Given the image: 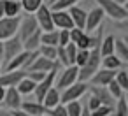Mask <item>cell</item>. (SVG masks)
Masks as SVG:
<instances>
[{
    "mask_svg": "<svg viewBox=\"0 0 128 116\" xmlns=\"http://www.w3.org/2000/svg\"><path fill=\"white\" fill-rule=\"evenodd\" d=\"M100 62H102V58H100V53H98V49H91L90 51V56H88V60H86V63L79 69V72H77V81L79 83H88L91 77H93V74L100 69Z\"/></svg>",
    "mask_w": 128,
    "mask_h": 116,
    "instance_id": "cell-1",
    "label": "cell"
},
{
    "mask_svg": "<svg viewBox=\"0 0 128 116\" xmlns=\"http://www.w3.org/2000/svg\"><path fill=\"white\" fill-rule=\"evenodd\" d=\"M95 2L104 11V16H109L114 23L116 21H126L128 20V9L126 7L114 4L112 0H95Z\"/></svg>",
    "mask_w": 128,
    "mask_h": 116,
    "instance_id": "cell-2",
    "label": "cell"
},
{
    "mask_svg": "<svg viewBox=\"0 0 128 116\" xmlns=\"http://www.w3.org/2000/svg\"><path fill=\"white\" fill-rule=\"evenodd\" d=\"M58 70H60V63L56 62V67L51 70V72H48L46 74V77L35 86V90H34V95H35V102H42V98H44V95L54 86V81H56V76H58Z\"/></svg>",
    "mask_w": 128,
    "mask_h": 116,
    "instance_id": "cell-3",
    "label": "cell"
},
{
    "mask_svg": "<svg viewBox=\"0 0 128 116\" xmlns=\"http://www.w3.org/2000/svg\"><path fill=\"white\" fill-rule=\"evenodd\" d=\"M37 30H39V27H37V21H35L34 14H26V16L20 18V25H18L16 35H18V39H20L21 44H23V42H25L32 34H35Z\"/></svg>",
    "mask_w": 128,
    "mask_h": 116,
    "instance_id": "cell-4",
    "label": "cell"
},
{
    "mask_svg": "<svg viewBox=\"0 0 128 116\" xmlns=\"http://www.w3.org/2000/svg\"><path fill=\"white\" fill-rule=\"evenodd\" d=\"M86 90H88V83H74L72 86H68V88H65V90H62L60 91V104H68V102H74V100H77V98H81L84 93H86Z\"/></svg>",
    "mask_w": 128,
    "mask_h": 116,
    "instance_id": "cell-5",
    "label": "cell"
},
{
    "mask_svg": "<svg viewBox=\"0 0 128 116\" xmlns=\"http://www.w3.org/2000/svg\"><path fill=\"white\" fill-rule=\"evenodd\" d=\"M23 51V44H21V41L18 39V35H14V37H11V39H7V41H4V53H2V69L16 56V55H20Z\"/></svg>",
    "mask_w": 128,
    "mask_h": 116,
    "instance_id": "cell-6",
    "label": "cell"
},
{
    "mask_svg": "<svg viewBox=\"0 0 128 116\" xmlns=\"http://www.w3.org/2000/svg\"><path fill=\"white\" fill-rule=\"evenodd\" d=\"M77 72H79V69H77L76 65L65 67V69L60 72V76H56L58 81H54V88H56L58 91H62V90L72 86L74 83H77Z\"/></svg>",
    "mask_w": 128,
    "mask_h": 116,
    "instance_id": "cell-7",
    "label": "cell"
},
{
    "mask_svg": "<svg viewBox=\"0 0 128 116\" xmlns=\"http://www.w3.org/2000/svg\"><path fill=\"white\" fill-rule=\"evenodd\" d=\"M34 18H35V21H37V27H39V30H40V32H51V30H54L49 6L42 4V6H40V7L35 11Z\"/></svg>",
    "mask_w": 128,
    "mask_h": 116,
    "instance_id": "cell-8",
    "label": "cell"
},
{
    "mask_svg": "<svg viewBox=\"0 0 128 116\" xmlns=\"http://www.w3.org/2000/svg\"><path fill=\"white\" fill-rule=\"evenodd\" d=\"M20 18H2L0 20V42H4L16 35Z\"/></svg>",
    "mask_w": 128,
    "mask_h": 116,
    "instance_id": "cell-9",
    "label": "cell"
},
{
    "mask_svg": "<svg viewBox=\"0 0 128 116\" xmlns=\"http://www.w3.org/2000/svg\"><path fill=\"white\" fill-rule=\"evenodd\" d=\"M102 21H104V11L96 6V7H93L91 11H88V13H86V25H84V32L88 34V32L96 30V28L102 25Z\"/></svg>",
    "mask_w": 128,
    "mask_h": 116,
    "instance_id": "cell-10",
    "label": "cell"
},
{
    "mask_svg": "<svg viewBox=\"0 0 128 116\" xmlns=\"http://www.w3.org/2000/svg\"><path fill=\"white\" fill-rule=\"evenodd\" d=\"M51 18H53L54 30H72L74 28V23L67 11H51Z\"/></svg>",
    "mask_w": 128,
    "mask_h": 116,
    "instance_id": "cell-11",
    "label": "cell"
},
{
    "mask_svg": "<svg viewBox=\"0 0 128 116\" xmlns=\"http://www.w3.org/2000/svg\"><path fill=\"white\" fill-rule=\"evenodd\" d=\"M21 102H23V98H21V95L18 93L16 88H6V95H4L2 104H4V107H6L7 111H16V109H20V107H21Z\"/></svg>",
    "mask_w": 128,
    "mask_h": 116,
    "instance_id": "cell-12",
    "label": "cell"
},
{
    "mask_svg": "<svg viewBox=\"0 0 128 116\" xmlns=\"http://www.w3.org/2000/svg\"><path fill=\"white\" fill-rule=\"evenodd\" d=\"M116 72L118 70H107V69H98L95 74H93V77L90 79V83L93 84V86H102V88H105L110 81H114V77H116Z\"/></svg>",
    "mask_w": 128,
    "mask_h": 116,
    "instance_id": "cell-13",
    "label": "cell"
},
{
    "mask_svg": "<svg viewBox=\"0 0 128 116\" xmlns=\"http://www.w3.org/2000/svg\"><path fill=\"white\" fill-rule=\"evenodd\" d=\"M26 76L25 70H12V72H4L0 74V86L2 88H16V84Z\"/></svg>",
    "mask_w": 128,
    "mask_h": 116,
    "instance_id": "cell-14",
    "label": "cell"
},
{
    "mask_svg": "<svg viewBox=\"0 0 128 116\" xmlns=\"http://www.w3.org/2000/svg\"><path fill=\"white\" fill-rule=\"evenodd\" d=\"M20 109L23 112H26L28 116H46L48 114V109L40 102H35V100H23Z\"/></svg>",
    "mask_w": 128,
    "mask_h": 116,
    "instance_id": "cell-15",
    "label": "cell"
},
{
    "mask_svg": "<svg viewBox=\"0 0 128 116\" xmlns=\"http://www.w3.org/2000/svg\"><path fill=\"white\" fill-rule=\"evenodd\" d=\"M88 88H90V95H93L102 105L114 107V98L110 97V93L107 91V88H102V86H88Z\"/></svg>",
    "mask_w": 128,
    "mask_h": 116,
    "instance_id": "cell-16",
    "label": "cell"
},
{
    "mask_svg": "<svg viewBox=\"0 0 128 116\" xmlns=\"http://www.w3.org/2000/svg\"><path fill=\"white\" fill-rule=\"evenodd\" d=\"M70 14V20L74 23V28H79V30H84V25H86V11L79 6H74L67 11Z\"/></svg>",
    "mask_w": 128,
    "mask_h": 116,
    "instance_id": "cell-17",
    "label": "cell"
},
{
    "mask_svg": "<svg viewBox=\"0 0 128 116\" xmlns=\"http://www.w3.org/2000/svg\"><path fill=\"white\" fill-rule=\"evenodd\" d=\"M56 67V62H51V60H46V58H42V56H37L35 60H34V63L30 65V72H44V74H48V72H51L53 69ZM26 70V72H28Z\"/></svg>",
    "mask_w": 128,
    "mask_h": 116,
    "instance_id": "cell-18",
    "label": "cell"
},
{
    "mask_svg": "<svg viewBox=\"0 0 128 116\" xmlns=\"http://www.w3.org/2000/svg\"><path fill=\"white\" fill-rule=\"evenodd\" d=\"M114 42H116V37H114V35H105V37L102 39L100 48H98L100 58H105V56L114 55Z\"/></svg>",
    "mask_w": 128,
    "mask_h": 116,
    "instance_id": "cell-19",
    "label": "cell"
},
{
    "mask_svg": "<svg viewBox=\"0 0 128 116\" xmlns=\"http://www.w3.org/2000/svg\"><path fill=\"white\" fill-rule=\"evenodd\" d=\"M40 104H42L48 111H49V109H54L56 105H60V91L53 86V88L44 95V98H42V102H40Z\"/></svg>",
    "mask_w": 128,
    "mask_h": 116,
    "instance_id": "cell-20",
    "label": "cell"
},
{
    "mask_svg": "<svg viewBox=\"0 0 128 116\" xmlns=\"http://www.w3.org/2000/svg\"><path fill=\"white\" fill-rule=\"evenodd\" d=\"M21 4L12 0H4V18H20Z\"/></svg>",
    "mask_w": 128,
    "mask_h": 116,
    "instance_id": "cell-21",
    "label": "cell"
},
{
    "mask_svg": "<svg viewBox=\"0 0 128 116\" xmlns=\"http://www.w3.org/2000/svg\"><path fill=\"white\" fill-rule=\"evenodd\" d=\"M40 30H37L35 34H32L25 42H23V51H30V53H34V51H37L39 48H40Z\"/></svg>",
    "mask_w": 128,
    "mask_h": 116,
    "instance_id": "cell-22",
    "label": "cell"
},
{
    "mask_svg": "<svg viewBox=\"0 0 128 116\" xmlns=\"http://www.w3.org/2000/svg\"><path fill=\"white\" fill-rule=\"evenodd\" d=\"M114 55H116L123 63L128 62V44H126L123 39H116V42H114Z\"/></svg>",
    "mask_w": 128,
    "mask_h": 116,
    "instance_id": "cell-23",
    "label": "cell"
},
{
    "mask_svg": "<svg viewBox=\"0 0 128 116\" xmlns=\"http://www.w3.org/2000/svg\"><path fill=\"white\" fill-rule=\"evenodd\" d=\"M100 65H102V69H107V70H119L124 63L116 56V55H110V56H105V58H102V62H100Z\"/></svg>",
    "mask_w": 128,
    "mask_h": 116,
    "instance_id": "cell-24",
    "label": "cell"
},
{
    "mask_svg": "<svg viewBox=\"0 0 128 116\" xmlns=\"http://www.w3.org/2000/svg\"><path fill=\"white\" fill-rule=\"evenodd\" d=\"M40 44L42 46H51V48H58V30L42 32L40 34Z\"/></svg>",
    "mask_w": 128,
    "mask_h": 116,
    "instance_id": "cell-25",
    "label": "cell"
},
{
    "mask_svg": "<svg viewBox=\"0 0 128 116\" xmlns=\"http://www.w3.org/2000/svg\"><path fill=\"white\" fill-rule=\"evenodd\" d=\"M35 86H37V84H35L34 81H30L28 77H23V79L16 84V90H18L20 95H30V93H34Z\"/></svg>",
    "mask_w": 128,
    "mask_h": 116,
    "instance_id": "cell-26",
    "label": "cell"
},
{
    "mask_svg": "<svg viewBox=\"0 0 128 116\" xmlns=\"http://www.w3.org/2000/svg\"><path fill=\"white\" fill-rule=\"evenodd\" d=\"M21 4V11H25L26 14H35V11L44 4L42 0H20Z\"/></svg>",
    "mask_w": 128,
    "mask_h": 116,
    "instance_id": "cell-27",
    "label": "cell"
},
{
    "mask_svg": "<svg viewBox=\"0 0 128 116\" xmlns=\"http://www.w3.org/2000/svg\"><path fill=\"white\" fill-rule=\"evenodd\" d=\"M77 2L79 0H56L54 4L49 6V9L51 11H68L70 7L77 6Z\"/></svg>",
    "mask_w": 128,
    "mask_h": 116,
    "instance_id": "cell-28",
    "label": "cell"
},
{
    "mask_svg": "<svg viewBox=\"0 0 128 116\" xmlns=\"http://www.w3.org/2000/svg\"><path fill=\"white\" fill-rule=\"evenodd\" d=\"M39 56L46 58V60H51V62H56V48H51V46H42L37 49Z\"/></svg>",
    "mask_w": 128,
    "mask_h": 116,
    "instance_id": "cell-29",
    "label": "cell"
},
{
    "mask_svg": "<svg viewBox=\"0 0 128 116\" xmlns=\"http://www.w3.org/2000/svg\"><path fill=\"white\" fill-rule=\"evenodd\" d=\"M114 81L119 84V88H121L123 91H126V90H128V72H126L124 69H119V70L116 72Z\"/></svg>",
    "mask_w": 128,
    "mask_h": 116,
    "instance_id": "cell-30",
    "label": "cell"
},
{
    "mask_svg": "<svg viewBox=\"0 0 128 116\" xmlns=\"http://www.w3.org/2000/svg\"><path fill=\"white\" fill-rule=\"evenodd\" d=\"M65 111H67V116H81L82 105H81L77 100H74V102L65 104Z\"/></svg>",
    "mask_w": 128,
    "mask_h": 116,
    "instance_id": "cell-31",
    "label": "cell"
},
{
    "mask_svg": "<svg viewBox=\"0 0 128 116\" xmlns=\"http://www.w3.org/2000/svg\"><path fill=\"white\" fill-rule=\"evenodd\" d=\"M114 116H128V104H126L124 95L121 98H118V104H116V109H114Z\"/></svg>",
    "mask_w": 128,
    "mask_h": 116,
    "instance_id": "cell-32",
    "label": "cell"
},
{
    "mask_svg": "<svg viewBox=\"0 0 128 116\" xmlns=\"http://www.w3.org/2000/svg\"><path fill=\"white\" fill-rule=\"evenodd\" d=\"M105 88H107V91L110 93V97H112L114 100L121 98V97H123V93H124V91H123V90L119 88V84H118L116 81H110V83H109V84H107Z\"/></svg>",
    "mask_w": 128,
    "mask_h": 116,
    "instance_id": "cell-33",
    "label": "cell"
},
{
    "mask_svg": "<svg viewBox=\"0 0 128 116\" xmlns=\"http://www.w3.org/2000/svg\"><path fill=\"white\" fill-rule=\"evenodd\" d=\"M63 49H65V55H67L68 67H70V65H74V62H76V53H77V46H76V44H72V42H68Z\"/></svg>",
    "mask_w": 128,
    "mask_h": 116,
    "instance_id": "cell-34",
    "label": "cell"
},
{
    "mask_svg": "<svg viewBox=\"0 0 128 116\" xmlns=\"http://www.w3.org/2000/svg\"><path fill=\"white\" fill-rule=\"evenodd\" d=\"M88 56H90V51H86V49H77V53H76V62H74V65H76L77 69H81V67H82V65L86 63Z\"/></svg>",
    "mask_w": 128,
    "mask_h": 116,
    "instance_id": "cell-35",
    "label": "cell"
},
{
    "mask_svg": "<svg viewBox=\"0 0 128 116\" xmlns=\"http://www.w3.org/2000/svg\"><path fill=\"white\" fill-rule=\"evenodd\" d=\"M114 112V107H109V105H100L98 109L91 111V116H110Z\"/></svg>",
    "mask_w": 128,
    "mask_h": 116,
    "instance_id": "cell-36",
    "label": "cell"
},
{
    "mask_svg": "<svg viewBox=\"0 0 128 116\" xmlns=\"http://www.w3.org/2000/svg\"><path fill=\"white\" fill-rule=\"evenodd\" d=\"M70 42L68 30H58V48H65Z\"/></svg>",
    "mask_w": 128,
    "mask_h": 116,
    "instance_id": "cell-37",
    "label": "cell"
},
{
    "mask_svg": "<svg viewBox=\"0 0 128 116\" xmlns=\"http://www.w3.org/2000/svg\"><path fill=\"white\" fill-rule=\"evenodd\" d=\"M25 77H28L30 81H34L35 84H39V83H40V81L46 77V74H44V72H30V70H28Z\"/></svg>",
    "mask_w": 128,
    "mask_h": 116,
    "instance_id": "cell-38",
    "label": "cell"
},
{
    "mask_svg": "<svg viewBox=\"0 0 128 116\" xmlns=\"http://www.w3.org/2000/svg\"><path fill=\"white\" fill-rule=\"evenodd\" d=\"M82 34H84V30H79V28H72V30H68V37H70V42L72 44H76L81 37H82Z\"/></svg>",
    "mask_w": 128,
    "mask_h": 116,
    "instance_id": "cell-39",
    "label": "cell"
},
{
    "mask_svg": "<svg viewBox=\"0 0 128 116\" xmlns=\"http://www.w3.org/2000/svg\"><path fill=\"white\" fill-rule=\"evenodd\" d=\"M48 114H49V116H67V111H65V105L60 104V105H56L54 109H49Z\"/></svg>",
    "mask_w": 128,
    "mask_h": 116,
    "instance_id": "cell-40",
    "label": "cell"
},
{
    "mask_svg": "<svg viewBox=\"0 0 128 116\" xmlns=\"http://www.w3.org/2000/svg\"><path fill=\"white\" fill-rule=\"evenodd\" d=\"M100 105H102V104H100V102H98V100H96V98H95L93 95H90V98H88V105H86V107H88V111L91 112V111L98 109Z\"/></svg>",
    "mask_w": 128,
    "mask_h": 116,
    "instance_id": "cell-41",
    "label": "cell"
},
{
    "mask_svg": "<svg viewBox=\"0 0 128 116\" xmlns=\"http://www.w3.org/2000/svg\"><path fill=\"white\" fill-rule=\"evenodd\" d=\"M11 114H12V116H28V114H26V112H23L21 109H16V111H11Z\"/></svg>",
    "mask_w": 128,
    "mask_h": 116,
    "instance_id": "cell-42",
    "label": "cell"
},
{
    "mask_svg": "<svg viewBox=\"0 0 128 116\" xmlns=\"http://www.w3.org/2000/svg\"><path fill=\"white\" fill-rule=\"evenodd\" d=\"M0 116H12V114H11V111H7V109H2V107H0Z\"/></svg>",
    "mask_w": 128,
    "mask_h": 116,
    "instance_id": "cell-43",
    "label": "cell"
},
{
    "mask_svg": "<svg viewBox=\"0 0 128 116\" xmlns=\"http://www.w3.org/2000/svg\"><path fill=\"white\" fill-rule=\"evenodd\" d=\"M114 4H118V6H123V7H126V2L128 0H112Z\"/></svg>",
    "mask_w": 128,
    "mask_h": 116,
    "instance_id": "cell-44",
    "label": "cell"
},
{
    "mask_svg": "<svg viewBox=\"0 0 128 116\" xmlns=\"http://www.w3.org/2000/svg\"><path fill=\"white\" fill-rule=\"evenodd\" d=\"M4 18V0H0V20Z\"/></svg>",
    "mask_w": 128,
    "mask_h": 116,
    "instance_id": "cell-45",
    "label": "cell"
},
{
    "mask_svg": "<svg viewBox=\"0 0 128 116\" xmlns=\"http://www.w3.org/2000/svg\"><path fill=\"white\" fill-rule=\"evenodd\" d=\"M81 116H91V112H90V111H88V107H86V109H82V111H81Z\"/></svg>",
    "mask_w": 128,
    "mask_h": 116,
    "instance_id": "cell-46",
    "label": "cell"
},
{
    "mask_svg": "<svg viewBox=\"0 0 128 116\" xmlns=\"http://www.w3.org/2000/svg\"><path fill=\"white\" fill-rule=\"evenodd\" d=\"M2 53H4V42H0V56H2Z\"/></svg>",
    "mask_w": 128,
    "mask_h": 116,
    "instance_id": "cell-47",
    "label": "cell"
},
{
    "mask_svg": "<svg viewBox=\"0 0 128 116\" xmlns=\"http://www.w3.org/2000/svg\"><path fill=\"white\" fill-rule=\"evenodd\" d=\"M54 2H56V0H49V4H48V6H51V4H54Z\"/></svg>",
    "mask_w": 128,
    "mask_h": 116,
    "instance_id": "cell-48",
    "label": "cell"
},
{
    "mask_svg": "<svg viewBox=\"0 0 128 116\" xmlns=\"http://www.w3.org/2000/svg\"><path fill=\"white\" fill-rule=\"evenodd\" d=\"M42 2H44V4H46V6H48V4H49V0H42Z\"/></svg>",
    "mask_w": 128,
    "mask_h": 116,
    "instance_id": "cell-49",
    "label": "cell"
},
{
    "mask_svg": "<svg viewBox=\"0 0 128 116\" xmlns=\"http://www.w3.org/2000/svg\"><path fill=\"white\" fill-rule=\"evenodd\" d=\"M0 69H2V56H0Z\"/></svg>",
    "mask_w": 128,
    "mask_h": 116,
    "instance_id": "cell-50",
    "label": "cell"
},
{
    "mask_svg": "<svg viewBox=\"0 0 128 116\" xmlns=\"http://www.w3.org/2000/svg\"><path fill=\"white\" fill-rule=\"evenodd\" d=\"M12 2H20V0H12Z\"/></svg>",
    "mask_w": 128,
    "mask_h": 116,
    "instance_id": "cell-51",
    "label": "cell"
},
{
    "mask_svg": "<svg viewBox=\"0 0 128 116\" xmlns=\"http://www.w3.org/2000/svg\"><path fill=\"white\" fill-rule=\"evenodd\" d=\"M0 74H2V70H0Z\"/></svg>",
    "mask_w": 128,
    "mask_h": 116,
    "instance_id": "cell-52",
    "label": "cell"
},
{
    "mask_svg": "<svg viewBox=\"0 0 128 116\" xmlns=\"http://www.w3.org/2000/svg\"><path fill=\"white\" fill-rule=\"evenodd\" d=\"M0 107H2V105H0Z\"/></svg>",
    "mask_w": 128,
    "mask_h": 116,
    "instance_id": "cell-53",
    "label": "cell"
}]
</instances>
